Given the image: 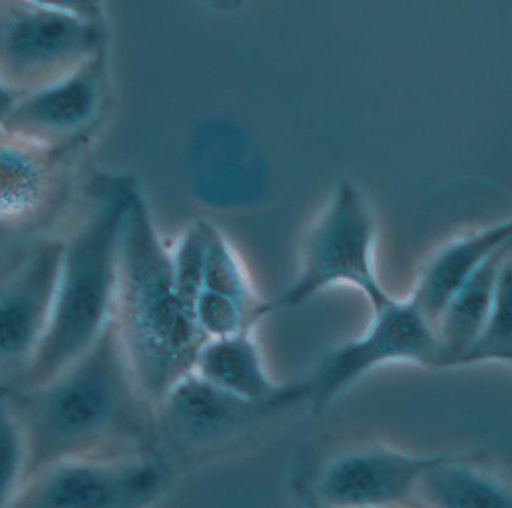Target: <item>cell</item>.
<instances>
[{
  "instance_id": "6da1fadb",
  "label": "cell",
  "mask_w": 512,
  "mask_h": 508,
  "mask_svg": "<svg viewBox=\"0 0 512 508\" xmlns=\"http://www.w3.org/2000/svg\"><path fill=\"white\" fill-rule=\"evenodd\" d=\"M2 400L18 413L29 443L25 482L61 461L141 451L136 440L155 429L154 406L128 367L114 321L52 381L2 390Z\"/></svg>"
},
{
  "instance_id": "7a4b0ae2",
  "label": "cell",
  "mask_w": 512,
  "mask_h": 508,
  "mask_svg": "<svg viewBox=\"0 0 512 508\" xmlns=\"http://www.w3.org/2000/svg\"><path fill=\"white\" fill-rule=\"evenodd\" d=\"M113 321L138 388L155 409L193 372L205 338L178 292L170 251L136 195L122 231Z\"/></svg>"
},
{
  "instance_id": "3957f363",
  "label": "cell",
  "mask_w": 512,
  "mask_h": 508,
  "mask_svg": "<svg viewBox=\"0 0 512 508\" xmlns=\"http://www.w3.org/2000/svg\"><path fill=\"white\" fill-rule=\"evenodd\" d=\"M135 195H127L64 250L57 300L29 365L2 390L38 387L70 367L114 318L122 231Z\"/></svg>"
},
{
  "instance_id": "277c9868",
  "label": "cell",
  "mask_w": 512,
  "mask_h": 508,
  "mask_svg": "<svg viewBox=\"0 0 512 508\" xmlns=\"http://www.w3.org/2000/svg\"><path fill=\"white\" fill-rule=\"evenodd\" d=\"M374 245V222L363 198L352 183L342 182L309 239L299 275L276 298L261 301L256 321L335 286L358 289L372 311L380 309L393 297L377 276Z\"/></svg>"
},
{
  "instance_id": "5b68a950",
  "label": "cell",
  "mask_w": 512,
  "mask_h": 508,
  "mask_svg": "<svg viewBox=\"0 0 512 508\" xmlns=\"http://www.w3.org/2000/svg\"><path fill=\"white\" fill-rule=\"evenodd\" d=\"M397 361L441 367L433 328L409 297H393L372 311L363 334L328 351L308 376L286 384L287 399L291 406L324 409L365 374Z\"/></svg>"
},
{
  "instance_id": "8992f818",
  "label": "cell",
  "mask_w": 512,
  "mask_h": 508,
  "mask_svg": "<svg viewBox=\"0 0 512 508\" xmlns=\"http://www.w3.org/2000/svg\"><path fill=\"white\" fill-rule=\"evenodd\" d=\"M168 472L148 452L65 460L22 485L9 507H144L163 495Z\"/></svg>"
},
{
  "instance_id": "52a82bcc",
  "label": "cell",
  "mask_w": 512,
  "mask_h": 508,
  "mask_svg": "<svg viewBox=\"0 0 512 508\" xmlns=\"http://www.w3.org/2000/svg\"><path fill=\"white\" fill-rule=\"evenodd\" d=\"M281 407L238 398L191 372L155 407V432L177 452L208 454L252 432Z\"/></svg>"
},
{
  "instance_id": "ba28073f",
  "label": "cell",
  "mask_w": 512,
  "mask_h": 508,
  "mask_svg": "<svg viewBox=\"0 0 512 508\" xmlns=\"http://www.w3.org/2000/svg\"><path fill=\"white\" fill-rule=\"evenodd\" d=\"M439 455H413L364 445L332 457L311 485V499L326 507H388L415 500L417 485Z\"/></svg>"
},
{
  "instance_id": "9c48e42d",
  "label": "cell",
  "mask_w": 512,
  "mask_h": 508,
  "mask_svg": "<svg viewBox=\"0 0 512 508\" xmlns=\"http://www.w3.org/2000/svg\"><path fill=\"white\" fill-rule=\"evenodd\" d=\"M64 250L63 247H49L38 251L2 281V388L25 370L47 332L57 300Z\"/></svg>"
},
{
  "instance_id": "30bf717a",
  "label": "cell",
  "mask_w": 512,
  "mask_h": 508,
  "mask_svg": "<svg viewBox=\"0 0 512 508\" xmlns=\"http://www.w3.org/2000/svg\"><path fill=\"white\" fill-rule=\"evenodd\" d=\"M260 304L235 253L219 233L209 228L202 286L193 307L204 338L253 329Z\"/></svg>"
},
{
  "instance_id": "8fae6325",
  "label": "cell",
  "mask_w": 512,
  "mask_h": 508,
  "mask_svg": "<svg viewBox=\"0 0 512 508\" xmlns=\"http://www.w3.org/2000/svg\"><path fill=\"white\" fill-rule=\"evenodd\" d=\"M511 223L471 233L433 256L417 279L409 299L434 327L445 306L495 250L511 243Z\"/></svg>"
},
{
  "instance_id": "7c38bea8",
  "label": "cell",
  "mask_w": 512,
  "mask_h": 508,
  "mask_svg": "<svg viewBox=\"0 0 512 508\" xmlns=\"http://www.w3.org/2000/svg\"><path fill=\"white\" fill-rule=\"evenodd\" d=\"M193 372L204 381L238 398L274 403L286 409L283 384H276L266 370L252 329L230 336L205 339Z\"/></svg>"
},
{
  "instance_id": "4fadbf2b",
  "label": "cell",
  "mask_w": 512,
  "mask_h": 508,
  "mask_svg": "<svg viewBox=\"0 0 512 508\" xmlns=\"http://www.w3.org/2000/svg\"><path fill=\"white\" fill-rule=\"evenodd\" d=\"M511 258V243L484 260L434 323L439 366H459L475 344L486 323L495 286L505 261Z\"/></svg>"
},
{
  "instance_id": "5bb4252c",
  "label": "cell",
  "mask_w": 512,
  "mask_h": 508,
  "mask_svg": "<svg viewBox=\"0 0 512 508\" xmlns=\"http://www.w3.org/2000/svg\"><path fill=\"white\" fill-rule=\"evenodd\" d=\"M415 500L448 508L511 507V491L482 468L439 455L417 485Z\"/></svg>"
},
{
  "instance_id": "9a60e30c",
  "label": "cell",
  "mask_w": 512,
  "mask_h": 508,
  "mask_svg": "<svg viewBox=\"0 0 512 508\" xmlns=\"http://www.w3.org/2000/svg\"><path fill=\"white\" fill-rule=\"evenodd\" d=\"M511 258L505 261L495 286L491 310L480 337L461 361V365L480 362L511 361L512 356V304Z\"/></svg>"
},
{
  "instance_id": "2e32d148",
  "label": "cell",
  "mask_w": 512,
  "mask_h": 508,
  "mask_svg": "<svg viewBox=\"0 0 512 508\" xmlns=\"http://www.w3.org/2000/svg\"><path fill=\"white\" fill-rule=\"evenodd\" d=\"M0 421V506L9 507L25 482L29 443L18 413L4 400Z\"/></svg>"
},
{
  "instance_id": "e0dca14e",
  "label": "cell",
  "mask_w": 512,
  "mask_h": 508,
  "mask_svg": "<svg viewBox=\"0 0 512 508\" xmlns=\"http://www.w3.org/2000/svg\"><path fill=\"white\" fill-rule=\"evenodd\" d=\"M208 240L209 228L199 226L187 234L174 253H170L176 287L192 310L202 286Z\"/></svg>"
}]
</instances>
